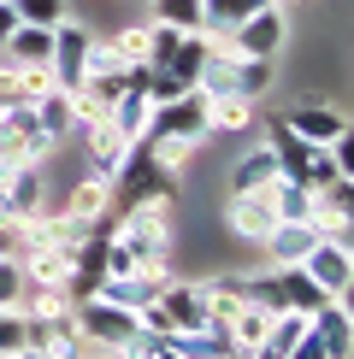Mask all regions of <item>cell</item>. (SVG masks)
<instances>
[{
	"instance_id": "27",
	"label": "cell",
	"mask_w": 354,
	"mask_h": 359,
	"mask_svg": "<svg viewBox=\"0 0 354 359\" xmlns=\"http://www.w3.org/2000/svg\"><path fill=\"white\" fill-rule=\"evenodd\" d=\"M266 194H272L277 218H307V224H313V189H307V183H295V177H277Z\"/></svg>"
},
{
	"instance_id": "1",
	"label": "cell",
	"mask_w": 354,
	"mask_h": 359,
	"mask_svg": "<svg viewBox=\"0 0 354 359\" xmlns=\"http://www.w3.org/2000/svg\"><path fill=\"white\" fill-rule=\"evenodd\" d=\"M107 183H112V212L118 206H136V201H171L177 206V171H166L142 142H130L124 165H118Z\"/></svg>"
},
{
	"instance_id": "18",
	"label": "cell",
	"mask_w": 354,
	"mask_h": 359,
	"mask_svg": "<svg viewBox=\"0 0 354 359\" xmlns=\"http://www.w3.org/2000/svg\"><path fill=\"white\" fill-rule=\"evenodd\" d=\"M277 177H284V171H277V154L260 142V147H248V154L230 165V194H248V189H272Z\"/></svg>"
},
{
	"instance_id": "8",
	"label": "cell",
	"mask_w": 354,
	"mask_h": 359,
	"mask_svg": "<svg viewBox=\"0 0 354 359\" xmlns=\"http://www.w3.org/2000/svg\"><path fill=\"white\" fill-rule=\"evenodd\" d=\"M301 271L319 283V294L343 301V294H348V283H354V253H348V242H343V236H319V242H313V253L301 259Z\"/></svg>"
},
{
	"instance_id": "26",
	"label": "cell",
	"mask_w": 354,
	"mask_h": 359,
	"mask_svg": "<svg viewBox=\"0 0 354 359\" xmlns=\"http://www.w3.org/2000/svg\"><path fill=\"white\" fill-rule=\"evenodd\" d=\"M272 71H277V59H236V71H230V95L260 100L266 88H272Z\"/></svg>"
},
{
	"instance_id": "22",
	"label": "cell",
	"mask_w": 354,
	"mask_h": 359,
	"mask_svg": "<svg viewBox=\"0 0 354 359\" xmlns=\"http://www.w3.org/2000/svg\"><path fill=\"white\" fill-rule=\"evenodd\" d=\"M107 118H112L118 130H124L130 142H136L142 130H148V118H154V100L142 95V83H130V88H118V100H112V107H107Z\"/></svg>"
},
{
	"instance_id": "4",
	"label": "cell",
	"mask_w": 354,
	"mask_h": 359,
	"mask_svg": "<svg viewBox=\"0 0 354 359\" xmlns=\"http://www.w3.org/2000/svg\"><path fill=\"white\" fill-rule=\"evenodd\" d=\"M154 312H159V330H166V336L218 324V318H213V301H206V283H177V277L154 294Z\"/></svg>"
},
{
	"instance_id": "19",
	"label": "cell",
	"mask_w": 354,
	"mask_h": 359,
	"mask_svg": "<svg viewBox=\"0 0 354 359\" xmlns=\"http://www.w3.org/2000/svg\"><path fill=\"white\" fill-rule=\"evenodd\" d=\"M266 147L277 154V171L301 183V171H307V154H313V147H307V142H301V136H295V130L284 124V112H277V118H266Z\"/></svg>"
},
{
	"instance_id": "36",
	"label": "cell",
	"mask_w": 354,
	"mask_h": 359,
	"mask_svg": "<svg viewBox=\"0 0 354 359\" xmlns=\"http://www.w3.org/2000/svg\"><path fill=\"white\" fill-rule=\"evenodd\" d=\"M12 29H18V12H12V0H0V41H6Z\"/></svg>"
},
{
	"instance_id": "31",
	"label": "cell",
	"mask_w": 354,
	"mask_h": 359,
	"mask_svg": "<svg viewBox=\"0 0 354 359\" xmlns=\"http://www.w3.org/2000/svg\"><path fill=\"white\" fill-rule=\"evenodd\" d=\"M154 18H159V24H171V29H206L201 0H154Z\"/></svg>"
},
{
	"instance_id": "23",
	"label": "cell",
	"mask_w": 354,
	"mask_h": 359,
	"mask_svg": "<svg viewBox=\"0 0 354 359\" xmlns=\"http://www.w3.org/2000/svg\"><path fill=\"white\" fill-rule=\"evenodd\" d=\"M266 324H272V312L266 306H236L230 318H225V336H230V353H254L260 348V336H266Z\"/></svg>"
},
{
	"instance_id": "6",
	"label": "cell",
	"mask_w": 354,
	"mask_h": 359,
	"mask_svg": "<svg viewBox=\"0 0 354 359\" xmlns=\"http://www.w3.org/2000/svg\"><path fill=\"white\" fill-rule=\"evenodd\" d=\"M142 136H166V142H183V147H201L213 130H206V95L201 88H189V95L166 100V107H154Z\"/></svg>"
},
{
	"instance_id": "34",
	"label": "cell",
	"mask_w": 354,
	"mask_h": 359,
	"mask_svg": "<svg viewBox=\"0 0 354 359\" xmlns=\"http://www.w3.org/2000/svg\"><path fill=\"white\" fill-rule=\"evenodd\" d=\"M18 294H24V265L0 259V306H18Z\"/></svg>"
},
{
	"instance_id": "13",
	"label": "cell",
	"mask_w": 354,
	"mask_h": 359,
	"mask_svg": "<svg viewBox=\"0 0 354 359\" xmlns=\"http://www.w3.org/2000/svg\"><path fill=\"white\" fill-rule=\"evenodd\" d=\"M77 136H83V147H88V171H95V177H112L118 165H124L130 136L112 124V118H88V124H77Z\"/></svg>"
},
{
	"instance_id": "5",
	"label": "cell",
	"mask_w": 354,
	"mask_h": 359,
	"mask_svg": "<svg viewBox=\"0 0 354 359\" xmlns=\"http://www.w3.org/2000/svg\"><path fill=\"white\" fill-rule=\"evenodd\" d=\"M53 147L59 142L36 124V107H29V100H6V107H0V154L24 159V165H41Z\"/></svg>"
},
{
	"instance_id": "11",
	"label": "cell",
	"mask_w": 354,
	"mask_h": 359,
	"mask_svg": "<svg viewBox=\"0 0 354 359\" xmlns=\"http://www.w3.org/2000/svg\"><path fill=\"white\" fill-rule=\"evenodd\" d=\"M277 224V206H272V194L266 189H248V194H230L225 201V230L236 236V242H266V230Z\"/></svg>"
},
{
	"instance_id": "17",
	"label": "cell",
	"mask_w": 354,
	"mask_h": 359,
	"mask_svg": "<svg viewBox=\"0 0 354 359\" xmlns=\"http://www.w3.org/2000/svg\"><path fill=\"white\" fill-rule=\"evenodd\" d=\"M0 194H6L12 218L41 212V206H48V171H41V165H12V177L0 183Z\"/></svg>"
},
{
	"instance_id": "30",
	"label": "cell",
	"mask_w": 354,
	"mask_h": 359,
	"mask_svg": "<svg viewBox=\"0 0 354 359\" xmlns=\"http://www.w3.org/2000/svg\"><path fill=\"white\" fill-rule=\"evenodd\" d=\"M183 41V29H171V24H159V18H148V48H142V65L148 71H159L171 59V48Z\"/></svg>"
},
{
	"instance_id": "24",
	"label": "cell",
	"mask_w": 354,
	"mask_h": 359,
	"mask_svg": "<svg viewBox=\"0 0 354 359\" xmlns=\"http://www.w3.org/2000/svg\"><path fill=\"white\" fill-rule=\"evenodd\" d=\"M65 212H71V218H112V183H107V177H95V171H88L83 183L71 189Z\"/></svg>"
},
{
	"instance_id": "25",
	"label": "cell",
	"mask_w": 354,
	"mask_h": 359,
	"mask_svg": "<svg viewBox=\"0 0 354 359\" xmlns=\"http://www.w3.org/2000/svg\"><path fill=\"white\" fill-rule=\"evenodd\" d=\"M36 124L48 130L53 142H65L71 130H77V118H71V95H65V88H48V95L36 100Z\"/></svg>"
},
{
	"instance_id": "37",
	"label": "cell",
	"mask_w": 354,
	"mask_h": 359,
	"mask_svg": "<svg viewBox=\"0 0 354 359\" xmlns=\"http://www.w3.org/2000/svg\"><path fill=\"white\" fill-rule=\"evenodd\" d=\"M18 359H41V353H29V348H18Z\"/></svg>"
},
{
	"instance_id": "20",
	"label": "cell",
	"mask_w": 354,
	"mask_h": 359,
	"mask_svg": "<svg viewBox=\"0 0 354 359\" xmlns=\"http://www.w3.org/2000/svg\"><path fill=\"white\" fill-rule=\"evenodd\" d=\"M260 118H254V100H242V95H213L206 100V130L213 136H242V130H254Z\"/></svg>"
},
{
	"instance_id": "7",
	"label": "cell",
	"mask_w": 354,
	"mask_h": 359,
	"mask_svg": "<svg viewBox=\"0 0 354 359\" xmlns=\"http://www.w3.org/2000/svg\"><path fill=\"white\" fill-rule=\"evenodd\" d=\"M88 41H95V29H88L83 18H71V12L53 24V53H48V77H53V88H77V83H83Z\"/></svg>"
},
{
	"instance_id": "35",
	"label": "cell",
	"mask_w": 354,
	"mask_h": 359,
	"mask_svg": "<svg viewBox=\"0 0 354 359\" xmlns=\"http://www.w3.org/2000/svg\"><path fill=\"white\" fill-rule=\"evenodd\" d=\"M284 359H331V348H324V341H319L313 330H307V336H301V341H295V348H289Z\"/></svg>"
},
{
	"instance_id": "3",
	"label": "cell",
	"mask_w": 354,
	"mask_h": 359,
	"mask_svg": "<svg viewBox=\"0 0 354 359\" xmlns=\"http://www.w3.org/2000/svg\"><path fill=\"white\" fill-rule=\"evenodd\" d=\"M218 41H225L236 59H277V53H284V41H289V12L277 6V0H266V6L248 12L242 24H230Z\"/></svg>"
},
{
	"instance_id": "14",
	"label": "cell",
	"mask_w": 354,
	"mask_h": 359,
	"mask_svg": "<svg viewBox=\"0 0 354 359\" xmlns=\"http://www.w3.org/2000/svg\"><path fill=\"white\" fill-rule=\"evenodd\" d=\"M166 283H171V265L159 259V265H142V271H124V277H100V289H95V294H107V301H118V306L136 312V306L154 301Z\"/></svg>"
},
{
	"instance_id": "16",
	"label": "cell",
	"mask_w": 354,
	"mask_h": 359,
	"mask_svg": "<svg viewBox=\"0 0 354 359\" xmlns=\"http://www.w3.org/2000/svg\"><path fill=\"white\" fill-rule=\"evenodd\" d=\"M18 265H24V283H48V289H65L71 283V265H77V248H24L18 253Z\"/></svg>"
},
{
	"instance_id": "29",
	"label": "cell",
	"mask_w": 354,
	"mask_h": 359,
	"mask_svg": "<svg viewBox=\"0 0 354 359\" xmlns=\"http://www.w3.org/2000/svg\"><path fill=\"white\" fill-rule=\"evenodd\" d=\"M266 0H201V12H206V36H225L230 24H242L248 12H260Z\"/></svg>"
},
{
	"instance_id": "2",
	"label": "cell",
	"mask_w": 354,
	"mask_h": 359,
	"mask_svg": "<svg viewBox=\"0 0 354 359\" xmlns=\"http://www.w3.org/2000/svg\"><path fill=\"white\" fill-rule=\"evenodd\" d=\"M71 318H77V330H83L88 348H112V353H124L130 336L142 330L136 312L118 306V301H107V294H83V301H71Z\"/></svg>"
},
{
	"instance_id": "40",
	"label": "cell",
	"mask_w": 354,
	"mask_h": 359,
	"mask_svg": "<svg viewBox=\"0 0 354 359\" xmlns=\"http://www.w3.org/2000/svg\"><path fill=\"white\" fill-rule=\"evenodd\" d=\"M0 107H6V95H0Z\"/></svg>"
},
{
	"instance_id": "28",
	"label": "cell",
	"mask_w": 354,
	"mask_h": 359,
	"mask_svg": "<svg viewBox=\"0 0 354 359\" xmlns=\"http://www.w3.org/2000/svg\"><path fill=\"white\" fill-rule=\"evenodd\" d=\"M18 312H24V318H53V312H71V294L65 289H48V283H24Z\"/></svg>"
},
{
	"instance_id": "33",
	"label": "cell",
	"mask_w": 354,
	"mask_h": 359,
	"mask_svg": "<svg viewBox=\"0 0 354 359\" xmlns=\"http://www.w3.org/2000/svg\"><path fill=\"white\" fill-rule=\"evenodd\" d=\"M112 48L130 59V65H142V48H148V24H124V29H112Z\"/></svg>"
},
{
	"instance_id": "21",
	"label": "cell",
	"mask_w": 354,
	"mask_h": 359,
	"mask_svg": "<svg viewBox=\"0 0 354 359\" xmlns=\"http://www.w3.org/2000/svg\"><path fill=\"white\" fill-rule=\"evenodd\" d=\"M272 271H277V306L284 312H313L319 301H331V294H319V283L301 265H272Z\"/></svg>"
},
{
	"instance_id": "32",
	"label": "cell",
	"mask_w": 354,
	"mask_h": 359,
	"mask_svg": "<svg viewBox=\"0 0 354 359\" xmlns=\"http://www.w3.org/2000/svg\"><path fill=\"white\" fill-rule=\"evenodd\" d=\"M12 12H18V24H41V29H53L71 6H65V0H12Z\"/></svg>"
},
{
	"instance_id": "39",
	"label": "cell",
	"mask_w": 354,
	"mask_h": 359,
	"mask_svg": "<svg viewBox=\"0 0 354 359\" xmlns=\"http://www.w3.org/2000/svg\"><path fill=\"white\" fill-rule=\"evenodd\" d=\"M230 359H254V353H230Z\"/></svg>"
},
{
	"instance_id": "38",
	"label": "cell",
	"mask_w": 354,
	"mask_h": 359,
	"mask_svg": "<svg viewBox=\"0 0 354 359\" xmlns=\"http://www.w3.org/2000/svg\"><path fill=\"white\" fill-rule=\"evenodd\" d=\"M0 359H18V353H6V348H0Z\"/></svg>"
},
{
	"instance_id": "15",
	"label": "cell",
	"mask_w": 354,
	"mask_h": 359,
	"mask_svg": "<svg viewBox=\"0 0 354 359\" xmlns=\"http://www.w3.org/2000/svg\"><path fill=\"white\" fill-rule=\"evenodd\" d=\"M307 330L331 348V359H348V353H354V312H348V294H343V301H319L313 312H307Z\"/></svg>"
},
{
	"instance_id": "9",
	"label": "cell",
	"mask_w": 354,
	"mask_h": 359,
	"mask_svg": "<svg viewBox=\"0 0 354 359\" xmlns=\"http://www.w3.org/2000/svg\"><path fill=\"white\" fill-rule=\"evenodd\" d=\"M24 348L41 359H83V330L71 312H53V318H24Z\"/></svg>"
},
{
	"instance_id": "10",
	"label": "cell",
	"mask_w": 354,
	"mask_h": 359,
	"mask_svg": "<svg viewBox=\"0 0 354 359\" xmlns=\"http://www.w3.org/2000/svg\"><path fill=\"white\" fill-rule=\"evenodd\" d=\"M284 124H289L307 147H331L336 136H348V112L331 107V100H295V107L284 112Z\"/></svg>"
},
{
	"instance_id": "12",
	"label": "cell",
	"mask_w": 354,
	"mask_h": 359,
	"mask_svg": "<svg viewBox=\"0 0 354 359\" xmlns=\"http://www.w3.org/2000/svg\"><path fill=\"white\" fill-rule=\"evenodd\" d=\"M319 224H307V218H277L272 230H266V265H301L307 253H313V242H319Z\"/></svg>"
}]
</instances>
